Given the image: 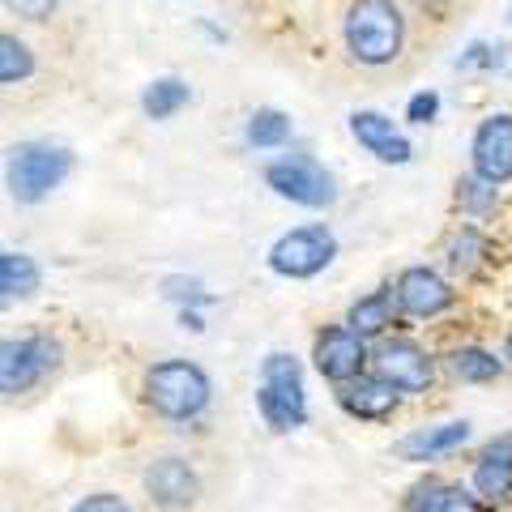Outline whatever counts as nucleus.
Wrapping results in <instances>:
<instances>
[{"instance_id":"nucleus-6","label":"nucleus","mask_w":512,"mask_h":512,"mask_svg":"<svg viewBox=\"0 0 512 512\" xmlns=\"http://www.w3.org/2000/svg\"><path fill=\"white\" fill-rule=\"evenodd\" d=\"M338 256V239L325 222H312V227H295L274 239L269 248V269L278 278H291V282H303V278H316L320 269L333 265Z\"/></svg>"},{"instance_id":"nucleus-20","label":"nucleus","mask_w":512,"mask_h":512,"mask_svg":"<svg viewBox=\"0 0 512 512\" xmlns=\"http://www.w3.org/2000/svg\"><path fill=\"white\" fill-rule=\"evenodd\" d=\"M291 133H295V124H291V116H286V111H278V107L252 111L248 128H244V137H248L252 150H282L286 141H291Z\"/></svg>"},{"instance_id":"nucleus-27","label":"nucleus","mask_w":512,"mask_h":512,"mask_svg":"<svg viewBox=\"0 0 512 512\" xmlns=\"http://www.w3.org/2000/svg\"><path fill=\"white\" fill-rule=\"evenodd\" d=\"M440 116V94L436 90H419L414 99L406 103V120L410 124H431Z\"/></svg>"},{"instance_id":"nucleus-11","label":"nucleus","mask_w":512,"mask_h":512,"mask_svg":"<svg viewBox=\"0 0 512 512\" xmlns=\"http://www.w3.org/2000/svg\"><path fill=\"white\" fill-rule=\"evenodd\" d=\"M393 299H397V312H406V316H414V320H431V316H440V312L453 308L457 291L436 274V269L410 265V269H402V274H397Z\"/></svg>"},{"instance_id":"nucleus-3","label":"nucleus","mask_w":512,"mask_h":512,"mask_svg":"<svg viewBox=\"0 0 512 512\" xmlns=\"http://www.w3.org/2000/svg\"><path fill=\"white\" fill-rule=\"evenodd\" d=\"M73 171V154L56 146V141H22L9 150V167H5V184L9 197L22 205H35L64 184V175Z\"/></svg>"},{"instance_id":"nucleus-30","label":"nucleus","mask_w":512,"mask_h":512,"mask_svg":"<svg viewBox=\"0 0 512 512\" xmlns=\"http://www.w3.org/2000/svg\"><path fill=\"white\" fill-rule=\"evenodd\" d=\"M500 56H491V47L487 43H474L466 56H461V69H474V64H495Z\"/></svg>"},{"instance_id":"nucleus-1","label":"nucleus","mask_w":512,"mask_h":512,"mask_svg":"<svg viewBox=\"0 0 512 512\" xmlns=\"http://www.w3.org/2000/svg\"><path fill=\"white\" fill-rule=\"evenodd\" d=\"M342 43L367 69H384L406 47V18L397 0H355L342 18Z\"/></svg>"},{"instance_id":"nucleus-12","label":"nucleus","mask_w":512,"mask_h":512,"mask_svg":"<svg viewBox=\"0 0 512 512\" xmlns=\"http://www.w3.org/2000/svg\"><path fill=\"white\" fill-rule=\"evenodd\" d=\"M350 137L389 167H406L414 158V146L397 133V124L384 116V111H355V116H350Z\"/></svg>"},{"instance_id":"nucleus-17","label":"nucleus","mask_w":512,"mask_h":512,"mask_svg":"<svg viewBox=\"0 0 512 512\" xmlns=\"http://www.w3.org/2000/svg\"><path fill=\"white\" fill-rule=\"evenodd\" d=\"M393 308H397L393 286H384V291H372V295H363L359 303H350L346 325L355 329L363 342H367V338H380V333L393 325Z\"/></svg>"},{"instance_id":"nucleus-13","label":"nucleus","mask_w":512,"mask_h":512,"mask_svg":"<svg viewBox=\"0 0 512 512\" xmlns=\"http://www.w3.org/2000/svg\"><path fill=\"white\" fill-rule=\"evenodd\" d=\"M338 406L346 414H355V419L380 423V419H393V410L402 406V393L372 372V376H359V380L342 384V389H338Z\"/></svg>"},{"instance_id":"nucleus-18","label":"nucleus","mask_w":512,"mask_h":512,"mask_svg":"<svg viewBox=\"0 0 512 512\" xmlns=\"http://www.w3.org/2000/svg\"><path fill=\"white\" fill-rule=\"evenodd\" d=\"M444 256H448V269H453V274L470 278V274L483 269V261L491 256V239L478 231V227H457L453 235H448Z\"/></svg>"},{"instance_id":"nucleus-28","label":"nucleus","mask_w":512,"mask_h":512,"mask_svg":"<svg viewBox=\"0 0 512 512\" xmlns=\"http://www.w3.org/2000/svg\"><path fill=\"white\" fill-rule=\"evenodd\" d=\"M5 9L18 13V18H26V22H43V18H52L56 0H5Z\"/></svg>"},{"instance_id":"nucleus-24","label":"nucleus","mask_w":512,"mask_h":512,"mask_svg":"<svg viewBox=\"0 0 512 512\" xmlns=\"http://www.w3.org/2000/svg\"><path fill=\"white\" fill-rule=\"evenodd\" d=\"M30 73H35V52L18 35H0V82L18 86Z\"/></svg>"},{"instance_id":"nucleus-23","label":"nucleus","mask_w":512,"mask_h":512,"mask_svg":"<svg viewBox=\"0 0 512 512\" xmlns=\"http://www.w3.org/2000/svg\"><path fill=\"white\" fill-rule=\"evenodd\" d=\"M448 367H453V376L457 380H466V384H487V380H495L504 372V363L491 355V350H483V346H461V350H453L448 355Z\"/></svg>"},{"instance_id":"nucleus-7","label":"nucleus","mask_w":512,"mask_h":512,"mask_svg":"<svg viewBox=\"0 0 512 512\" xmlns=\"http://www.w3.org/2000/svg\"><path fill=\"white\" fill-rule=\"evenodd\" d=\"M56 367H60V346L52 338H43V333H35V338H9L0 346V393L18 397L26 389H35Z\"/></svg>"},{"instance_id":"nucleus-10","label":"nucleus","mask_w":512,"mask_h":512,"mask_svg":"<svg viewBox=\"0 0 512 512\" xmlns=\"http://www.w3.org/2000/svg\"><path fill=\"white\" fill-rule=\"evenodd\" d=\"M312 359H316V372L325 380L350 384V380L363 376V367H367L372 355H367V342L350 325H329L325 333H316Z\"/></svg>"},{"instance_id":"nucleus-22","label":"nucleus","mask_w":512,"mask_h":512,"mask_svg":"<svg viewBox=\"0 0 512 512\" xmlns=\"http://www.w3.org/2000/svg\"><path fill=\"white\" fill-rule=\"evenodd\" d=\"M410 512H478V500L461 487H444V483H423L410 495Z\"/></svg>"},{"instance_id":"nucleus-14","label":"nucleus","mask_w":512,"mask_h":512,"mask_svg":"<svg viewBox=\"0 0 512 512\" xmlns=\"http://www.w3.org/2000/svg\"><path fill=\"white\" fill-rule=\"evenodd\" d=\"M146 491H150V500L163 504V508H188L192 500H197L201 483H197V470H192L188 461L163 457L146 470Z\"/></svg>"},{"instance_id":"nucleus-25","label":"nucleus","mask_w":512,"mask_h":512,"mask_svg":"<svg viewBox=\"0 0 512 512\" xmlns=\"http://www.w3.org/2000/svg\"><path fill=\"white\" fill-rule=\"evenodd\" d=\"M457 205L474 218H487L495 205H500V192H495V184H483L478 175H470V180L457 184Z\"/></svg>"},{"instance_id":"nucleus-19","label":"nucleus","mask_w":512,"mask_h":512,"mask_svg":"<svg viewBox=\"0 0 512 512\" xmlns=\"http://www.w3.org/2000/svg\"><path fill=\"white\" fill-rule=\"evenodd\" d=\"M39 265H35V256H26V252H13L5 248L0 252V295L5 299H26V295H35L39 291Z\"/></svg>"},{"instance_id":"nucleus-32","label":"nucleus","mask_w":512,"mask_h":512,"mask_svg":"<svg viewBox=\"0 0 512 512\" xmlns=\"http://www.w3.org/2000/svg\"><path fill=\"white\" fill-rule=\"evenodd\" d=\"M504 359H508V363H512V338H508V346H504Z\"/></svg>"},{"instance_id":"nucleus-2","label":"nucleus","mask_w":512,"mask_h":512,"mask_svg":"<svg viewBox=\"0 0 512 512\" xmlns=\"http://www.w3.org/2000/svg\"><path fill=\"white\" fill-rule=\"evenodd\" d=\"M146 402L163 419L188 423L210 406V376L188 359H163L146 372Z\"/></svg>"},{"instance_id":"nucleus-8","label":"nucleus","mask_w":512,"mask_h":512,"mask_svg":"<svg viewBox=\"0 0 512 512\" xmlns=\"http://www.w3.org/2000/svg\"><path fill=\"white\" fill-rule=\"evenodd\" d=\"M470 171L495 188L512 180V111H491V116L474 128Z\"/></svg>"},{"instance_id":"nucleus-15","label":"nucleus","mask_w":512,"mask_h":512,"mask_svg":"<svg viewBox=\"0 0 512 512\" xmlns=\"http://www.w3.org/2000/svg\"><path fill=\"white\" fill-rule=\"evenodd\" d=\"M470 440V423L457 419V423H440V427H419L410 431V436L397 440V453H402L406 461H436L444 453H453V448H461Z\"/></svg>"},{"instance_id":"nucleus-31","label":"nucleus","mask_w":512,"mask_h":512,"mask_svg":"<svg viewBox=\"0 0 512 512\" xmlns=\"http://www.w3.org/2000/svg\"><path fill=\"white\" fill-rule=\"evenodd\" d=\"M180 320H184V329H192V333H201V329H205V320H201L197 312H188V308L180 312Z\"/></svg>"},{"instance_id":"nucleus-16","label":"nucleus","mask_w":512,"mask_h":512,"mask_svg":"<svg viewBox=\"0 0 512 512\" xmlns=\"http://www.w3.org/2000/svg\"><path fill=\"white\" fill-rule=\"evenodd\" d=\"M474 491L491 504L512 495V436H500L483 448V457L474 466Z\"/></svg>"},{"instance_id":"nucleus-5","label":"nucleus","mask_w":512,"mask_h":512,"mask_svg":"<svg viewBox=\"0 0 512 512\" xmlns=\"http://www.w3.org/2000/svg\"><path fill=\"white\" fill-rule=\"evenodd\" d=\"M265 184L278 192L282 201H295L303 210H329L338 201V184L325 171V163H316L312 154H278L265 167Z\"/></svg>"},{"instance_id":"nucleus-4","label":"nucleus","mask_w":512,"mask_h":512,"mask_svg":"<svg viewBox=\"0 0 512 512\" xmlns=\"http://www.w3.org/2000/svg\"><path fill=\"white\" fill-rule=\"evenodd\" d=\"M256 410L274 431H295L308 423V393H303V372L291 355H269L261 363V389H256Z\"/></svg>"},{"instance_id":"nucleus-26","label":"nucleus","mask_w":512,"mask_h":512,"mask_svg":"<svg viewBox=\"0 0 512 512\" xmlns=\"http://www.w3.org/2000/svg\"><path fill=\"white\" fill-rule=\"evenodd\" d=\"M163 295L175 299V303H184V308H188V303H210V295H205V286L197 278H167Z\"/></svg>"},{"instance_id":"nucleus-29","label":"nucleus","mask_w":512,"mask_h":512,"mask_svg":"<svg viewBox=\"0 0 512 512\" xmlns=\"http://www.w3.org/2000/svg\"><path fill=\"white\" fill-rule=\"evenodd\" d=\"M69 512H128V504L120 500V495H86V500L82 504H73Z\"/></svg>"},{"instance_id":"nucleus-21","label":"nucleus","mask_w":512,"mask_h":512,"mask_svg":"<svg viewBox=\"0 0 512 512\" xmlns=\"http://www.w3.org/2000/svg\"><path fill=\"white\" fill-rule=\"evenodd\" d=\"M188 99H192L188 82H180V77H158V82L141 90V111H146L150 120H171L180 107H188Z\"/></svg>"},{"instance_id":"nucleus-9","label":"nucleus","mask_w":512,"mask_h":512,"mask_svg":"<svg viewBox=\"0 0 512 512\" xmlns=\"http://www.w3.org/2000/svg\"><path fill=\"white\" fill-rule=\"evenodd\" d=\"M372 367H376V376L384 384H393L397 393H427L431 376H436V363H431V355L419 342H410V338L380 342L372 350Z\"/></svg>"}]
</instances>
